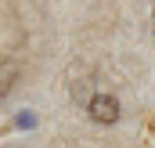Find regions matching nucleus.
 <instances>
[{
	"label": "nucleus",
	"instance_id": "f257e3e1",
	"mask_svg": "<svg viewBox=\"0 0 155 148\" xmlns=\"http://www.w3.org/2000/svg\"><path fill=\"white\" fill-rule=\"evenodd\" d=\"M87 116H90L94 123L108 126V123H119L123 105H119V98H116V94H108V90H97V94H90V98H87Z\"/></svg>",
	"mask_w": 155,
	"mask_h": 148
},
{
	"label": "nucleus",
	"instance_id": "7ed1b4c3",
	"mask_svg": "<svg viewBox=\"0 0 155 148\" xmlns=\"http://www.w3.org/2000/svg\"><path fill=\"white\" fill-rule=\"evenodd\" d=\"M152 33H155V0H152Z\"/></svg>",
	"mask_w": 155,
	"mask_h": 148
},
{
	"label": "nucleus",
	"instance_id": "f03ea898",
	"mask_svg": "<svg viewBox=\"0 0 155 148\" xmlns=\"http://www.w3.org/2000/svg\"><path fill=\"white\" fill-rule=\"evenodd\" d=\"M18 76H22V65H18L15 58H0V98H7V94L15 90Z\"/></svg>",
	"mask_w": 155,
	"mask_h": 148
}]
</instances>
